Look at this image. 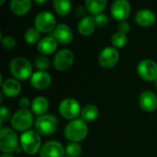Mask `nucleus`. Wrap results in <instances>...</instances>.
Returning a JSON list of instances; mask_svg holds the SVG:
<instances>
[{
  "mask_svg": "<svg viewBox=\"0 0 157 157\" xmlns=\"http://www.w3.org/2000/svg\"><path fill=\"white\" fill-rule=\"evenodd\" d=\"M88 132V128L85 122V121L76 119L70 121L65 129L64 135L65 137L73 143H78L84 140Z\"/></svg>",
  "mask_w": 157,
  "mask_h": 157,
  "instance_id": "f257e3e1",
  "label": "nucleus"
},
{
  "mask_svg": "<svg viewBox=\"0 0 157 157\" xmlns=\"http://www.w3.org/2000/svg\"><path fill=\"white\" fill-rule=\"evenodd\" d=\"M40 137L38 132L29 130L22 133L20 137L21 148L28 155H35L40 147Z\"/></svg>",
  "mask_w": 157,
  "mask_h": 157,
  "instance_id": "f03ea898",
  "label": "nucleus"
},
{
  "mask_svg": "<svg viewBox=\"0 0 157 157\" xmlns=\"http://www.w3.org/2000/svg\"><path fill=\"white\" fill-rule=\"evenodd\" d=\"M10 72L17 79L25 80L32 74L30 63L23 57H16L10 63Z\"/></svg>",
  "mask_w": 157,
  "mask_h": 157,
  "instance_id": "7ed1b4c3",
  "label": "nucleus"
},
{
  "mask_svg": "<svg viewBox=\"0 0 157 157\" xmlns=\"http://www.w3.org/2000/svg\"><path fill=\"white\" fill-rule=\"evenodd\" d=\"M58 120L54 115L44 114L40 116L35 121V129L40 134L51 135L53 134L58 128Z\"/></svg>",
  "mask_w": 157,
  "mask_h": 157,
  "instance_id": "20e7f679",
  "label": "nucleus"
},
{
  "mask_svg": "<svg viewBox=\"0 0 157 157\" xmlns=\"http://www.w3.org/2000/svg\"><path fill=\"white\" fill-rule=\"evenodd\" d=\"M18 141L16 132L9 128H2L0 131V150L6 154L17 151Z\"/></svg>",
  "mask_w": 157,
  "mask_h": 157,
  "instance_id": "39448f33",
  "label": "nucleus"
},
{
  "mask_svg": "<svg viewBox=\"0 0 157 157\" xmlns=\"http://www.w3.org/2000/svg\"><path fill=\"white\" fill-rule=\"evenodd\" d=\"M33 123V115L28 109H18L11 119V125L17 131L28 130Z\"/></svg>",
  "mask_w": 157,
  "mask_h": 157,
  "instance_id": "423d86ee",
  "label": "nucleus"
},
{
  "mask_svg": "<svg viewBox=\"0 0 157 157\" xmlns=\"http://www.w3.org/2000/svg\"><path fill=\"white\" fill-rule=\"evenodd\" d=\"M55 22L56 19L52 13L49 11H41L36 16L34 25L40 32H50L56 27Z\"/></svg>",
  "mask_w": 157,
  "mask_h": 157,
  "instance_id": "0eeeda50",
  "label": "nucleus"
},
{
  "mask_svg": "<svg viewBox=\"0 0 157 157\" xmlns=\"http://www.w3.org/2000/svg\"><path fill=\"white\" fill-rule=\"evenodd\" d=\"M139 75L147 81H154L157 79V63L150 59L141 61L137 66Z\"/></svg>",
  "mask_w": 157,
  "mask_h": 157,
  "instance_id": "6e6552de",
  "label": "nucleus"
},
{
  "mask_svg": "<svg viewBox=\"0 0 157 157\" xmlns=\"http://www.w3.org/2000/svg\"><path fill=\"white\" fill-rule=\"evenodd\" d=\"M59 111L61 115L67 120H74L80 113V105L74 98L63 99L59 105Z\"/></svg>",
  "mask_w": 157,
  "mask_h": 157,
  "instance_id": "1a4fd4ad",
  "label": "nucleus"
},
{
  "mask_svg": "<svg viewBox=\"0 0 157 157\" xmlns=\"http://www.w3.org/2000/svg\"><path fill=\"white\" fill-rule=\"evenodd\" d=\"M75 60V55L73 52L68 49H63L59 51L53 59V65L59 71H64L69 69Z\"/></svg>",
  "mask_w": 157,
  "mask_h": 157,
  "instance_id": "9d476101",
  "label": "nucleus"
},
{
  "mask_svg": "<svg viewBox=\"0 0 157 157\" xmlns=\"http://www.w3.org/2000/svg\"><path fill=\"white\" fill-rule=\"evenodd\" d=\"M119 58L120 54L116 48L107 47L99 54V63L104 68H111L118 63Z\"/></svg>",
  "mask_w": 157,
  "mask_h": 157,
  "instance_id": "9b49d317",
  "label": "nucleus"
},
{
  "mask_svg": "<svg viewBox=\"0 0 157 157\" xmlns=\"http://www.w3.org/2000/svg\"><path fill=\"white\" fill-rule=\"evenodd\" d=\"M40 155V157H63L64 156V148L59 142L50 141L41 146Z\"/></svg>",
  "mask_w": 157,
  "mask_h": 157,
  "instance_id": "f8f14e48",
  "label": "nucleus"
},
{
  "mask_svg": "<svg viewBox=\"0 0 157 157\" xmlns=\"http://www.w3.org/2000/svg\"><path fill=\"white\" fill-rule=\"evenodd\" d=\"M131 13V5L127 0H116L111 6V15L121 21L125 20Z\"/></svg>",
  "mask_w": 157,
  "mask_h": 157,
  "instance_id": "ddd939ff",
  "label": "nucleus"
},
{
  "mask_svg": "<svg viewBox=\"0 0 157 157\" xmlns=\"http://www.w3.org/2000/svg\"><path fill=\"white\" fill-rule=\"evenodd\" d=\"M57 42L62 44H67L73 40V32L71 29L65 24H58L52 30V35Z\"/></svg>",
  "mask_w": 157,
  "mask_h": 157,
  "instance_id": "4468645a",
  "label": "nucleus"
},
{
  "mask_svg": "<svg viewBox=\"0 0 157 157\" xmlns=\"http://www.w3.org/2000/svg\"><path fill=\"white\" fill-rule=\"evenodd\" d=\"M30 83L32 86L37 89H44L51 85L52 76L45 71H38L32 74L30 77Z\"/></svg>",
  "mask_w": 157,
  "mask_h": 157,
  "instance_id": "2eb2a0df",
  "label": "nucleus"
},
{
  "mask_svg": "<svg viewBox=\"0 0 157 157\" xmlns=\"http://www.w3.org/2000/svg\"><path fill=\"white\" fill-rule=\"evenodd\" d=\"M141 108L145 111H154L157 108V97L152 91H144L139 98Z\"/></svg>",
  "mask_w": 157,
  "mask_h": 157,
  "instance_id": "dca6fc26",
  "label": "nucleus"
},
{
  "mask_svg": "<svg viewBox=\"0 0 157 157\" xmlns=\"http://www.w3.org/2000/svg\"><path fill=\"white\" fill-rule=\"evenodd\" d=\"M156 20V17L155 13L149 9H142L139 10L135 15V21L138 25L143 27H149L155 24Z\"/></svg>",
  "mask_w": 157,
  "mask_h": 157,
  "instance_id": "f3484780",
  "label": "nucleus"
},
{
  "mask_svg": "<svg viewBox=\"0 0 157 157\" xmlns=\"http://www.w3.org/2000/svg\"><path fill=\"white\" fill-rule=\"evenodd\" d=\"M57 40L52 36L42 38L38 43V50L43 54H52L57 49Z\"/></svg>",
  "mask_w": 157,
  "mask_h": 157,
  "instance_id": "a211bd4d",
  "label": "nucleus"
},
{
  "mask_svg": "<svg viewBox=\"0 0 157 157\" xmlns=\"http://www.w3.org/2000/svg\"><path fill=\"white\" fill-rule=\"evenodd\" d=\"M2 90L6 96L13 98L19 94L21 90V85L17 80L9 78L5 80L2 84Z\"/></svg>",
  "mask_w": 157,
  "mask_h": 157,
  "instance_id": "6ab92c4d",
  "label": "nucleus"
},
{
  "mask_svg": "<svg viewBox=\"0 0 157 157\" xmlns=\"http://www.w3.org/2000/svg\"><path fill=\"white\" fill-rule=\"evenodd\" d=\"M95 18L90 16L84 17L78 23V31L84 36L90 35L95 29Z\"/></svg>",
  "mask_w": 157,
  "mask_h": 157,
  "instance_id": "aec40b11",
  "label": "nucleus"
},
{
  "mask_svg": "<svg viewBox=\"0 0 157 157\" xmlns=\"http://www.w3.org/2000/svg\"><path fill=\"white\" fill-rule=\"evenodd\" d=\"M30 0H12L10 3L11 10L17 16L25 15L30 9Z\"/></svg>",
  "mask_w": 157,
  "mask_h": 157,
  "instance_id": "412c9836",
  "label": "nucleus"
},
{
  "mask_svg": "<svg viewBox=\"0 0 157 157\" xmlns=\"http://www.w3.org/2000/svg\"><path fill=\"white\" fill-rule=\"evenodd\" d=\"M49 108V102L46 98L44 97H37L34 98L33 102L31 103V109L32 111L36 115H44V113L47 111Z\"/></svg>",
  "mask_w": 157,
  "mask_h": 157,
  "instance_id": "4be33fe9",
  "label": "nucleus"
},
{
  "mask_svg": "<svg viewBox=\"0 0 157 157\" xmlns=\"http://www.w3.org/2000/svg\"><path fill=\"white\" fill-rule=\"evenodd\" d=\"M107 4L108 2L106 0H86V7L92 14L98 15L105 9Z\"/></svg>",
  "mask_w": 157,
  "mask_h": 157,
  "instance_id": "5701e85b",
  "label": "nucleus"
},
{
  "mask_svg": "<svg viewBox=\"0 0 157 157\" xmlns=\"http://www.w3.org/2000/svg\"><path fill=\"white\" fill-rule=\"evenodd\" d=\"M81 117L85 121H93L98 117V109L94 105H86L81 110Z\"/></svg>",
  "mask_w": 157,
  "mask_h": 157,
  "instance_id": "b1692460",
  "label": "nucleus"
},
{
  "mask_svg": "<svg viewBox=\"0 0 157 157\" xmlns=\"http://www.w3.org/2000/svg\"><path fill=\"white\" fill-rule=\"evenodd\" d=\"M53 6L60 16H66L71 11V2L69 0H54Z\"/></svg>",
  "mask_w": 157,
  "mask_h": 157,
  "instance_id": "393cba45",
  "label": "nucleus"
},
{
  "mask_svg": "<svg viewBox=\"0 0 157 157\" xmlns=\"http://www.w3.org/2000/svg\"><path fill=\"white\" fill-rule=\"evenodd\" d=\"M40 37V32L36 28H29L25 32V40L27 42L33 44L36 43Z\"/></svg>",
  "mask_w": 157,
  "mask_h": 157,
  "instance_id": "a878e982",
  "label": "nucleus"
},
{
  "mask_svg": "<svg viewBox=\"0 0 157 157\" xmlns=\"http://www.w3.org/2000/svg\"><path fill=\"white\" fill-rule=\"evenodd\" d=\"M66 155L69 157H78L80 156L82 153V147L77 143H71L66 145L65 148Z\"/></svg>",
  "mask_w": 157,
  "mask_h": 157,
  "instance_id": "bb28decb",
  "label": "nucleus"
},
{
  "mask_svg": "<svg viewBox=\"0 0 157 157\" xmlns=\"http://www.w3.org/2000/svg\"><path fill=\"white\" fill-rule=\"evenodd\" d=\"M111 42L115 47L121 48V47L125 46L127 43V36L125 33L118 31L113 34V36L111 38Z\"/></svg>",
  "mask_w": 157,
  "mask_h": 157,
  "instance_id": "cd10ccee",
  "label": "nucleus"
},
{
  "mask_svg": "<svg viewBox=\"0 0 157 157\" xmlns=\"http://www.w3.org/2000/svg\"><path fill=\"white\" fill-rule=\"evenodd\" d=\"M34 64L40 71H45L50 67V61L47 57L40 55L35 58Z\"/></svg>",
  "mask_w": 157,
  "mask_h": 157,
  "instance_id": "c85d7f7f",
  "label": "nucleus"
},
{
  "mask_svg": "<svg viewBox=\"0 0 157 157\" xmlns=\"http://www.w3.org/2000/svg\"><path fill=\"white\" fill-rule=\"evenodd\" d=\"M1 43H2V46L6 49H13L15 46H16V40L14 39V37L12 36H6L4 38H1Z\"/></svg>",
  "mask_w": 157,
  "mask_h": 157,
  "instance_id": "c756f323",
  "label": "nucleus"
},
{
  "mask_svg": "<svg viewBox=\"0 0 157 157\" xmlns=\"http://www.w3.org/2000/svg\"><path fill=\"white\" fill-rule=\"evenodd\" d=\"M95 18V22L98 26L99 27H105L108 23H109V17L106 14H98L94 17Z\"/></svg>",
  "mask_w": 157,
  "mask_h": 157,
  "instance_id": "7c9ffc66",
  "label": "nucleus"
},
{
  "mask_svg": "<svg viewBox=\"0 0 157 157\" xmlns=\"http://www.w3.org/2000/svg\"><path fill=\"white\" fill-rule=\"evenodd\" d=\"M10 116V110L8 108L2 106L0 109V120H1V123H3L5 121H6Z\"/></svg>",
  "mask_w": 157,
  "mask_h": 157,
  "instance_id": "2f4dec72",
  "label": "nucleus"
},
{
  "mask_svg": "<svg viewBox=\"0 0 157 157\" xmlns=\"http://www.w3.org/2000/svg\"><path fill=\"white\" fill-rule=\"evenodd\" d=\"M118 29H119V31L120 32H122V33H127L129 32L130 30V25L127 21L123 20V21H121L119 24H118Z\"/></svg>",
  "mask_w": 157,
  "mask_h": 157,
  "instance_id": "473e14b6",
  "label": "nucleus"
},
{
  "mask_svg": "<svg viewBox=\"0 0 157 157\" xmlns=\"http://www.w3.org/2000/svg\"><path fill=\"white\" fill-rule=\"evenodd\" d=\"M30 102H29V99L28 98H20L19 100V106L21 107V109H27L29 106Z\"/></svg>",
  "mask_w": 157,
  "mask_h": 157,
  "instance_id": "72a5a7b5",
  "label": "nucleus"
},
{
  "mask_svg": "<svg viewBox=\"0 0 157 157\" xmlns=\"http://www.w3.org/2000/svg\"><path fill=\"white\" fill-rule=\"evenodd\" d=\"M85 13H86V10H85V8L81 6H77V8H76V14L78 15V16H83V15H85Z\"/></svg>",
  "mask_w": 157,
  "mask_h": 157,
  "instance_id": "f704fd0d",
  "label": "nucleus"
},
{
  "mask_svg": "<svg viewBox=\"0 0 157 157\" xmlns=\"http://www.w3.org/2000/svg\"><path fill=\"white\" fill-rule=\"evenodd\" d=\"M0 157H14L12 155H10V154H4V155H2Z\"/></svg>",
  "mask_w": 157,
  "mask_h": 157,
  "instance_id": "c9c22d12",
  "label": "nucleus"
},
{
  "mask_svg": "<svg viewBox=\"0 0 157 157\" xmlns=\"http://www.w3.org/2000/svg\"><path fill=\"white\" fill-rule=\"evenodd\" d=\"M45 2H46V0H41V1L35 0V3H37V4H43V3H45Z\"/></svg>",
  "mask_w": 157,
  "mask_h": 157,
  "instance_id": "e433bc0d",
  "label": "nucleus"
},
{
  "mask_svg": "<svg viewBox=\"0 0 157 157\" xmlns=\"http://www.w3.org/2000/svg\"><path fill=\"white\" fill-rule=\"evenodd\" d=\"M155 87H156V88H157V79H156V80H155Z\"/></svg>",
  "mask_w": 157,
  "mask_h": 157,
  "instance_id": "4c0bfd02",
  "label": "nucleus"
},
{
  "mask_svg": "<svg viewBox=\"0 0 157 157\" xmlns=\"http://www.w3.org/2000/svg\"><path fill=\"white\" fill-rule=\"evenodd\" d=\"M63 157H69V156H67V155H66V156H63Z\"/></svg>",
  "mask_w": 157,
  "mask_h": 157,
  "instance_id": "58836bf2",
  "label": "nucleus"
}]
</instances>
